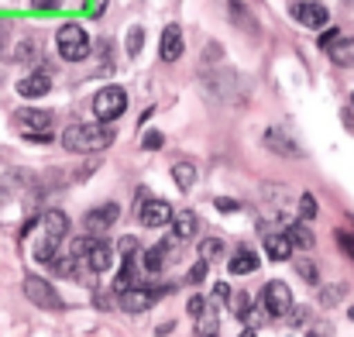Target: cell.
<instances>
[{
	"label": "cell",
	"instance_id": "1",
	"mask_svg": "<svg viewBox=\"0 0 354 337\" xmlns=\"http://www.w3.org/2000/svg\"><path fill=\"white\" fill-rule=\"evenodd\" d=\"M114 138L118 134H114V127L107 120H100V124H69L62 131V148L76 152V155H83V152L90 155V152H104Z\"/></svg>",
	"mask_w": 354,
	"mask_h": 337
},
{
	"label": "cell",
	"instance_id": "2",
	"mask_svg": "<svg viewBox=\"0 0 354 337\" xmlns=\"http://www.w3.org/2000/svg\"><path fill=\"white\" fill-rule=\"evenodd\" d=\"M55 45H59V55L66 62H83L90 55V35L80 24H62L55 35Z\"/></svg>",
	"mask_w": 354,
	"mask_h": 337
},
{
	"label": "cell",
	"instance_id": "3",
	"mask_svg": "<svg viewBox=\"0 0 354 337\" xmlns=\"http://www.w3.org/2000/svg\"><path fill=\"white\" fill-rule=\"evenodd\" d=\"M292 310V293H289V286L286 282H268L265 289H261V313L265 317H286Z\"/></svg>",
	"mask_w": 354,
	"mask_h": 337
},
{
	"label": "cell",
	"instance_id": "4",
	"mask_svg": "<svg viewBox=\"0 0 354 337\" xmlns=\"http://www.w3.org/2000/svg\"><path fill=\"white\" fill-rule=\"evenodd\" d=\"M127 111V93L120 90V86H104L97 97H93V113L100 117V120H118L120 113Z\"/></svg>",
	"mask_w": 354,
	"mask_h": 337
},
{
	"label": "cell",
	"instance_id": "5",
	"mask_svg": "<svg viewBox=\"0 0 354 337\" xmlns=\"http://www.w3.org/2000/svg\"><path fill=\"white\" fill-rule=\"evenodd\" d=\"M24 296L35 303V307H41V310H62L66 303H62V296L48 286V279H41V275H28L24 279Z\"/></svg>",
	"mask_w": 354,
	"mask_h": 337
},
{
	"label": "cell",
	"instance_id": "6",
	"mask_svg": "<svg viewBox=\"0 0 354 337\" xmlns=\"http://www.w3.org/2000/svg\"><path fill=\"white\" fill-rule=\"evenodd\" d=\"M289 14H292L303 28H327V21H330L327 7H324V3H317V0H299V3H292V7H289Z\"/></svg>",
	"mask_w": 354,
	"mask_h": 337
},
{
	"label": "cell",
	"instance_id": "7",
	"mask_svg": "<svg viewBox=\"0 0 354 337\" xmlns=\"http://www.w3.org/2000/svg\"><path fill=\"white\" fill-rule=\"evenodd\" d=\"M120 217V207L118 203H104V207H97V210H90L86 217H83V224L90 234H104V230H111V227L118 224Z\"/></svg>",
	"mask_w": 354,
	"mask_h": 337
},
{
	"label": "cell",
	"instance_id": "8",
	"mask_svg": "<svg viewBox=\"0 0 354 337\" xmlns=\"http://www.w3.org/2000/svg\"><path fill=\"white\" fill-rule=\"evenodd\" d=\"M120 296H124V300H120L124 313H145L151 303H158V293H155V289H138V286L124 289Z\"/></svg>",
	"mask_w": 354,
	"mask_h": 337
},
{
	"label": "cell",
	"instance_id": "9",
	"mask_svg": "<svg viewBox=\"0 0 354 337\" xmlns=\"http://www.w3.org/2000/svg\"><path fill=\"white\" fill-rule=\"evenodd\" d=\"M83 262H86L93 272H107L111 262H114V244H107V241H93V237H90V248H86Z\"/></svg>",
	"mask_w": 354,
	"mask_h": 337
},
{
	"label": "cell",
	"instance_id": "10",
	"mask_svg": "<svg viewBox=\"0 0 354 337\" xmlns=\"http://www.w3.org/2000/svg\"><path fill=\"white\" fill-rule=\"evenodd\" d=\"M172 221V207L165 200H145L141 207V224L145 227H169Z\"/></svg>",
	"mask_w": 354,
	"mask_h": 337
},
{
	"label": "cell",
	"instance_id": "11",
	"mask_svg": "<svg viewBox=\"0 0 354 337\" xmlns=\"http://www.w3.org/2000/svg\"><path fill=\"white\" fill-rule=\"evenodd\" d=\"M158 55H162L165 62H176V59L183 55V31H179V24H169V28L162 31V42H158Z\"/></svg>",
	"mask_w": 354,
	"mask_h": 337
},
{
	"label": "cell",
	"instance_id": "12",
	"mask_svg": "<svg viewBox=\"0 0 354 337\" xmlns=\"http://www.w3.org/2000/svg\"><path fill=\"white\" fill-rule=\"evenodd\" d=\"M52 120H55V113L52 111H38V107H28V111L17 113V124L31 134V131H52Z\"/></svg>",
	"mask_w": 354,
	"mask_h": 337
},
{
	"label": "cell",
	"instance_id": "13",
	"mask_svg": "<svg viewBox=\"0 0 354 337\" xmlns=\"http://www.w3.org/2000/svg\"><path fill=\"white\" fill-rule=\"evenodd\" d=\"M48 90H52V76H48V73H31V76H24V80L17 83V93H21V97H31V100H35V97H45Z\"/></svg>",
	"mask_w": 354,
	"mask_h": 337
},
{
	"label": "cell",
	"instance_id": "14",
	"mask_svg": "<svg viewBox=\"0 0 354 337\" xmlns=\"http://www.w3.org/2000/svg\"><path fill=\"white\" fill-rule=\"evenodd\" d=\"M327 55H330V62L341 66V69L354 66V38H334V42L327 45Z\"/></svg>",
	"mask_w": 354,
	"mask_h": 337
},
{
	"label": "cell",
	"instance_id": "15",
	"mask_svg": "<svg viewBox=\"0 0 354 337\" xmlns=\"http://www.w3.org/2000/svg\"><path fill=\"white\" fill-rule=\"evenodd\" d=\"M172 234H176V241H189L193 234H196V227H200V217L193 214V210H183V214H172Z\"/></svg>",
	"mask_w": 354,
	"mask_h": 337
},
{
	"label": "cell",
	"instance_id": "16",
	"mask_svg": "<svg viewBox=\"0 0 354 337\" xmlns=\"http://www.w3.org/2000/svg\"><path fill=\"white\" fill-rule=\"evenodd\" d=\"M66 230H69V221H66V214H62V210H48V214L41 217V234H48V237H55L59 244H62V237H66Z\"/></svg>",
	"mask_w": 354,
	"mask_h": 337
},
{
	"label": "cell",
	"instance_id": "17",
	"mask_svg": "<svg viewBox=\"0 0 354 337\" xmlns=\"http://www.w3.org/2000/svg\"><path fill=\"white\" fill-rule=\"evenodd\" d=\"M196 334L217 337V307L214 303H203V310L196 313Z\"/></svg>",
	"mask_w": 354,
	"mask_h": 337
},
{
	"label": "cell",
	"instance_id": "18",
	"mask_svg": "<svg viewBox=\"0 0 354 337\" xmlns=\"http://www.w3.org/2000/svg\"><path fill=\"white\" fill-rule=\"evenodd\" d=\"M227 268H231V275H248V272L258 268V255H254L251 248H241L234 258L227 262Z\"/></svg>",
	"mask_w": 354,
	"mask_h": 337
},
{
	"label": "cell",
	"instance_id": "19",
	"mask_svg": "<svg viewBox=\"0 0 354 337\" xmlns=\"http://www.w3.org/2000/svg\"><path fill=\"white\" fill-rule=\"evenodd\" d=\"M265 145H268L272 152H279V155H289V158H296V155H299L296 141H289L282 131H265Z\"/></svg>",
	"mask_w": 354,
	"mask_h": 337
},
{
	"label": "cell",
	"instance_id": "20",
	"mask_svg": "<svg viewBox=\"0 0 354 337\" xmlns=\"http://www.w3.org/2000/svg\"><path fill=\"white\" fill-rule=\"evenodd\" d=\"M265 251H268L272 262H286V258L292 255V244L286 241V234H268V237H265Z\"/></svg>",
	"mask_w": 354,
	"mask_h": 337
},
{
	"label": "cell",
	"instance_id": "21",
	"mask_svg": "<svg viewBox=\"0 0 354 337\" xmlns=\"http://www.w3.org/2000/svg\"><path fill=\"white\" fill-rule=\"evenodd\" d=\"M169 248H172V241H165V244H151V248L145 251V268H148V272H162L165 262H169Z\"/></svg>",
	"mask_w": 354,
	"mask_h": 337
},
{
	"label": "cell",
	"instance_id": "22",
	"mask_svg": "<svg viewBox=\"0 0 354 337\" xmlns=\"http://www.w3.org/2000/svg\"><path fill=\"white\" fill-rule=\"evenodd\" d=\"M286 241L292 248H313V230L303 224V221H296V224H289V230H286Z\"/></svg>",
	"mask_w": 354,
	"mask_h": 337
},
{
	"label": "cell",
	"instance_id": "23",
	"mask_svg": "<svg viewBox=\"0 0 354 337\" xmlns=\"http://www.w3.org/2000/svg\"><path fill=\"white\" fill-rule=\"evenodd\" d=\"M172 179H176L179 190H189V186L196 183V165H189V162H176V165H172Z\"/></svg>",
	"mask_w": 354,
	"mask_h": 337
},
{
	"label": "cell",
	"instance_id": "24",
	"mask_svg": "<svg viewBox=\"0 0 354 337\" xmlns=\"http://www.w3.org/2000/svg\"><path fill=\"white\" fill-rule=\"evenodd\" d=\"M217 258H224V241L221 237H207L203 244H200V262H217Z\"/></svg>",
	"mask_w": 354,
	"mask_h": 337
},
{
	"label": "cell",
	"instance_id": "25",
	"mask_svg": "<svg viewBox=\"0 0 354 337\" xmlns=\"http://www.w3.org/2000/svg\"><path fill=\"white\" fill-rule=\"evenodd\" d=\"M131 286H134V255H124V265H120V275H118V282H114V289L124 293Z\"/></svg>",
	"mask_w": 354,
	"mask_h": 337
},
{
	"label": "cell",
	"instance_id": "26",
	"mask_svg": "<svg viewBox=\"0 0 354 337\" xmlns=\"http://www.w3.org/2000/svg\"><path fill=\"white\" fill-rule=\"evenodd\" d=\"M296 272L303 275V282H310V286H317L320 282V272H317V265L310 262V258H296Z\"/></svg>",
	"mask_w": 354,
	"mask_h": 337
},
{
	"label": "cell",
	"instance_id": "27",
	"mask_svg": "<svg viewBox=\"0 0 354 337\" xmlns=\"http://www.w3.org/2000/svg\"><path fill=\"white\" fill-rule=\"evenodd\" d=\"M141 45H145V31H141V28H131V31H127V38H124L127 55H138V52H141Z\"/></svg>",
	"mask_w": 354,
	"mask_h": 337
},
{
	"label": "cell",
	"instance_id": "28",
	"mask_svg": "<svg viewBox=\"0 0 354 337\" xmlns=\"http://www.w3.org/2000/svg\"><path fill=\"white\" fill-rule=\"evenodd\" d=\"M313 217H317V200L310 193H303L299 197V221H313Z\"/></svg>",
	"mask_w": 354,
	"mask_h": 337
},
{
	"label": "cell",
	"instance_id": "29",
	"mask_svg": "<svg viewBox=\"0 0 354 337\" xmlns=\"http://www.w3.org/2000/svg\"><path fill=\"white\" fill-rule=\"evenodd\" d=\"M344 293H348L344 286H330V289H324V293H320V303H324V307H334Z\"/></svg>",
	"mask_w": 354,
	"mask_h": 337
},
{
	"label": "cell",
	"instance_id": "30",
	"mask_svg": "<svg viewBox=\"0 0 354 337\" xmlns=\"http://www.w3.org/2000/svg\"><path fill=\"white\" fill-rule=\"evenodd\" d=\"M234 303H231V310H234L237 317H251V300L244 296V293H237V296H231Z\"/></svg>",
	"mask_w": 354,
	"mask_h": 337
},
{
	"label": "cell",
	"instance_id": "31",
	"mask_svg": "<svg viewBox=\"0 0 354 337\" xmlns=\"http://www.w3.org/2000/svg\"><path fill=\"white\" fill-rule=\"evenodd\" d=\"M203 279H207V262H196V265L189 268V282H193V286H200Z\"/></svg>",
	"mask_w": 354,
	"mask_h": 337
},
{
	"label": "cell",
	"instance_id": "32",
	"mask_svg": "<svg viewBox=\"0 0 354 337\" xmlns=\"http://www.w3.org/2000/svg\"><path fill=\"white\" fill-rule=\"evenodd\" d=\"M162 141H165V138H162L158 131H148V134H145V141H141V148H148V152H151V148H162Z\"/></svg>",
	"mask_w": 354,
	"mask_h": 337
},
{
	"label": "cell",
	"instance_id": "33",
	"mask_svg": "<svg viewBox=\"0 0 354 337\" xmlns=\"http://www.w3.org/2000/svg\"><path fill=\"white\" fill-rule=\"evenodd\" d=\"M118 251H120V255H134V251H138V241H134L131 234H127V237H120V241H118Z\"/></svg>",
	"mask_w": 354,
	"mask_h": 337
},
{
	"label": "cell",
	"instance_id": "34",
	"mask_svg": "<svg viewBox=\"0 0 354 337\" xmlns=\"http://www.w3.org/2000/svg\"><path fill=\"white\" fill-rule=\"evenodd\" d=\"M337 244L344 248V255L354 258V237H348V230H337Z\"/></svg>",
	"mask_w": 354,
	"mask_h": 337
},
{
	"label": "cell",
	"instance_id": "35",
	"mask_svg": "<svg viewBox=\"0 0 354 337\" xmlns=\"http://www.w3.org/2000/svg\"><path fill=\"white\" fill-rule=\"evenodd\" d=\"M334 38H337V28H327V31L320 35V48H327V45L334 42Z\"/></svg>",
	"mask_w": 354,
	"mask_h": 337
},
{
	"label": "cell",
	"instance_id": "36",
	"mask_svg": "<svg viewBox=\"0 0 354 337\" xmlns=\"http://www.w3.org/2000/svg\"><path fill=\"white\" fill-rule=\"evenodd\" d=\"M31 52H35L31 42H21V45H17V59H31Z\"/></svg>",
	"mask_w": 354,
	"mask_h": 337
},
{
	"label": "cell",
	"instance_id": "37",
	"mask_svg": "<svg viewBox=\"0 0 354 337\" xmlns=\"http://www.w3.org/2000/svg\"><path fill=\"white\" fill-rule=\"evenodd\" d=\"M203 303H207V300H203V296H193V300H189V313H193V317H196V313H200V310H203Z\"/></svg>",
	"mask_w": 354,
	"mask_h": 337
},
{
	"label": "cell",
	"instance_id": "38",
	"mask_svg": "<svg viewBox=\"0 0 354 337\" xmlns=\"http://www.w3.org/2000/svg\"><path fill=\"white\" fill-rule=\"evenodd\" d=\"M214 293H217V300H231V289H227L224 282H217V286H214Z\"/></svg>",
	"mask_w": 354,
	"mask_h": 337
},
{
	"label": "cell",
	"instance_id": "39",
	"mask_svg": "<svg viewBox=\"0 0 354 337\" xmlns=\"http://www.w3.org/2000/svg\"><path fill=\"white\" fill-rule=\"evenodd\" d=\"M35 7H38V10H59V0H38Z\"/></svg>",
	"mask_w": 354,
	"mask_h": 337
},
{
	"label": "cell",
	"instance_id": "40",
	"mask_svg": "<svg viewBox=\"0 0 354 337\" xmlns=\"http://www.w3.org/2000/svg\"><path fill=\"white\" fill-rule=\"evenodd\" d=\"M217 207H221V210H234L237 203H234V200H217Z\"/></svg>",
	"mask_w": 354,
	"mask_h": 337
},
{
	"label": "cell",
	"instance_id": "41",
	"mask_svg": "<svg viewBox=\"0 0 354 337\" xmlns=\"http://www.w3.org/2000/svg\"><path fill=\"white\" fill-rule=\"evenodd\" d=\"M241 337H254V327H248V331H241Z\"/></svg>",
	"mask_w": 354,
	"mask_h": 337
},
{
	"label": "cell",
	"instance_id": "42",
	"mask_svg": "<svg viewBox=\"0 0 354 337\" xmlns=\"http://www.w3.org/2000/svg\"><path fill=\"white\" fill-rule=\"evenodd\" d=\"M348 317H351V320H354V307H351V310H348Z\"/></svg>",
	"mask_w": 354,
	"mask_h": 337
},
{
	"label": "cell",
	"instance_id": "43",
	"mask_svg": "<svg viewBox=\"0 0 354 337\" xmlns=\"http://www.w3.org/2000/svg\"><path fill=\"white\" fill-rule=\"evenodd\" d=\"M310 337H320V334H317V331H310Z\"/></svg>",
	"mask_w": 354,
	"mask_h": 337
},
{
	"label": "cell",
	"instance_id": "44",
	"mask_svg": "<svg viewBox=\"0 0 354 337\" xmlns=\"http://www.w3.org/2000/svg\"><path fill=\"white\" fill-rule=\"evenodd\" d=\"M0 48H3V38H0Z\"/></svg>",
	"mask_w": 354,
	"mask_h": 337
},
{
	"label": "cell",
	"instance_id": "45",
	"mask_svg": "<svg viewBox=\"0 0 354 337\" xmlns=\"http://www.w3.org/2000/svg\"><path fill=\"white\" fill-rule=\"evenodd\" d=\"M351 107H354V97H351Z\"/></svg>",
	"mask_w": 354,
	"mask_h": 337
}]
</instances>
